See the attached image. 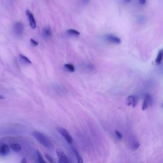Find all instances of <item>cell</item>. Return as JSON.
<instances>
[{"mask_svg":"<svg viewBox=\"0 0 163 163\" xmlns=\"http://www.w3.org/2000/svg\"><path fill=\"white\" fill-rule=\"evenodd\" d=\"M105 40L106 42H107L112 44H115L119 45L121 43V40L119 37L115 36L114 34H108L105 36Z\"/></svg>","mask_w":163,"mask_h":163,"instance_id":"4","label":"cell"},{"mask_svg":"<svg viewBox=\"0 0 163 163\" xmlns=\"http://www.w3.org/2000/svg\"><path fill=\"white\" fill-rule=\"evenodd\" d=\"M123 1L126 3H129L131 1V0H123Z\"/></svg>","mask_w":163,"mask_h":163,"instance_id":"25","label":"cell"},{"mask_svg":"<svg viewBox=\"0 0 163 163\" xmlns=\"http://www.w3.org/2000/svg\"><path fill=\"white\" fill-rule=\"evenodd\" d=\"M115 136H116V137H117V139H119V140H121L122 139V134L120 132L118 131H115Z\"/></svg>","mask_w":163,"mask_h":163,"instance_id":"20","label":"cell"},{"mask_svg":"<svg viewBox=\"0 0 163 163\" xmlns=\"http://www.w3.org/2000/svg\"><path fill=\"white\" fill-rule=\"evenodd\" d=\"M64 68L66 70H67L68 72H74L75 71V66H73V65L71 63H68V64H64Z\"/></svg>","mask_w":163,"mask_h":163,"instance_id":"13","label":"cell"},{"mask_svg":"<svg viewBox=\"0 0 163 163\" xmlns=\"http://www.w3.org/2000/svg\"><path fill=\"white\" fill-rule=\"evenodd\" d=\"M75 152V154L76 156V157H77V163H83V159L82 158V157L80 156V155L79 154V153H78V152H77L76 150H74Z\"/></svg>","mask_w":163,"mask_h":163,"instance_id":"18","label":"cell"},{"mask_svg":"<svg viewBox=\"0 0 163 163\" xmlns=\"http://www.w3.org/2000/svg\"><path fill=\"white\" fill-rule=\"evenodd\" d=\"M30 43H31V45L32 46H34V47H36V46L38 45V42H36V41L34 40L33 38H31L30 40Z\"/></svg>","mask_w":163,"mask_h":163,"instance_id":"21","label":"cell"},{"mask_svg":"<svg viewBox=\"0 0 163 163\" xmlns=\"http://www.w3.org/2000/svg\"><path fill=\"white\" fill-rule=\"evenodd\" d=\"M19 58H20L21 61L23 62H24V63L31 64V61H30V59H29L28 58H27V57L24 55H23V54H20Z\"/></svg>","mask_w":163,"mask_h":163,"instance_id":"15","label":"cell"},{"mask_svg":"<svg viewBox=\"0 0 163 163\" xmlns=\"http://www.w3.org/2000/svg\"><path fill=\"white\" fill-rule=\"evenodd\" d=\"M37 156H38V161L39 163H47L45 161L44 159H43L42 155L41 154V153L38 150L37 151Z\"/></svg>","mask_w":163,"mask_h":163,"instance_id":"17","label":"cell"},{"mask_svg":"<svg viewBox=\"0 0 163 163\" xmlns=\"http://www.w3.org/2000/svg\"><path fill=\"white\" fill-rule=\"evenodd\" d=\"M138 103L137 97L135 96H129L127 98V104L129 106H132L133 107H135L136 106Z\"/></svg>","mask_w":163,"mask_h":163,"instance_id":"10","label":"cell"},{"mask_svg":"<svg viewBox=\"0 0 163 163\" xmlns=\"http://www.w3.org/2000/svg\"><path fill=\"white\" fill-rule=\"evenodd\" d=\"M56 129L59 134H60L64 138V139L68 143L72 144L73 143V138L71 136V135L70 134V133L66 129H65L64 128H62V127H56Z\"/></svg>","mask_w":163,"mask_h":163,"instance_id":"2","label":"cell"},{"mask_svg":"<svg viewBox=\"0 0 163 163\" xmlns=\"http://www.w3.org/2000/svg\"><path fill=\"white\" fill-rule=\"evenodd\" d=\"M89 1H90V0H81V1H82V3L83 4L87 3H89Z\"/></svg>","mask_w":163,"mask_h":163,"instance_id":"23","label":"cell"},{"mask_svg":"<svg viewBox=\"0 0 163 163\" xmlns=\"http://www.w3.org/2000/svg\"><path fill=\"white\" fill-rule=\"evenodd\" d=\"M45 156L46 158H47V159L48 161V162H49L50 163H54V159L50 155H48V154H45Z\"/></svg>","mask_w":163,"mask_h":163,"instance_id":"19","label":"cell"},{"mask_svg":"<svg viewBox=\"0 0 163 163\" xmlns=\"http://www.w3.org/2000/svg\"><path fill=\"white\" fill-rule=\"evenodd\" d=\"M10 148L7 144H1L0 145V156H5L10 153Z\"/></svg>","mask_w":163,"mask_h":163,"instance_id":"9","label":"cell"},{"mask_svg":"<svg viewBox=\"0 0 163 163\" xmlns=\"http://www.w3.org/2000/svg\"><path fill=\"white\" fill-rule=\"evenodd\" d=\"M21 163H27V161H26V159H25V158H23V159H22Z\"/></svg>","mask_w":163,"mask_h":163,"instance_id":"24","label":"cell"},{"mask_svg":"<svg viewBox=\"0 0 163 163\" xmlns=\"http://www.w3.org/2000/svg\"><path fill=\"white\" fill-rule=\"evenodd\" d=\"M83 68L85 70H87L88 72H93L95 69V67L93 64L91 63H87L83 64Z\"/></svg>","mask_w":163,"mask_h":163,"instance_id":"14","label":"cell"},{"mask_svg":"<svg viewBox=\"0 0 163 163\" xmlns=\"http://www.w3.org/2000/svg\"><path fill=\"white\" fill-rule=\"evenodd\" d=\"M68 34H69L70 35H72V36H79L80 35V32H78V31L75 30V29H70L67 31Z\"/></svg>","mask_w":163,"mask_h":163,"instance_id":"16","label":"cell"},{"mask_svg":"<svg viewBox=\"0 0 163 163\" xmlns=\"http://www.w3.org/2000/svg\"><path fill=\"white\" fill-rule=\"evenodd\" d=\"M10 148L12 149V150H13L15 153H19L21 151L22 147L20 144L19 143H12L10 144Z\"/></svg>","mask_w":163,"mask_h":163,"instance_id":"11","label":"cell"},{"mask_svg":"<svg viewBox=\"0 0 163 163\" xmlns=\"http://www.w3.org/2000/svg\"><path fill=\"white\" fill-rule=\"evenodd\" d=\"M24 27L23 23L20 22H16L14 23L13 26V33L17 36H20L24 32Z\"/></svg>","mask_w":163,"mask_h":163,"instance_id":"3","label":"cell"},{"mask_svg":"<svg viewBox=\"0 0 163 163\" xmlns=\"http://www.w3.org/2000/svg\"><path fill=\"white\" fill-rule=\"evenodd\" d=\"M138 2L140 3V5H144L146 3V0H138Z\"/></svg>","mask_w":163,"mask_h":163,"instance_id":"22","label":"cell"},{"mask_svg":"<svg viewBox=\"0 0 163 163\" xmlns=\"http://www.w3.org/2000/svg\"><path fill=\"white\" fill-rule=\"evenodd\" d=\"M163 60V48L161 49L159 51L158 54H157L156 59V64H159L161 63V62Z\"/></svg>","mask_w":163,"mask_h":163,"instance_id":"12","label":"cell"},{"mask_svg":"<svg viewBox=\"0 0 163 163\" xmlns=\"http://www.w3.org/2000/svg\"><path fill=\"white\" fill-rule=\"evenodd\" d=\"M52 30L50 26H46L43 29L42 36L45 39H48L52 36Z\"/></svg>","mask_w":163,"mask_h":163,"instance_id":"8","label":"cell"},{"mask_svg":"<svg viewBox=\"0 0 163 163\" xmlns=\"http://www.w3.org/2000/svg\"><path fill=\"white\" fill-rule=\"evenodd\" d=\"M32 135L33 136L35 139H36L41 145L45 146V148L48 149H50L52 148V144L51 141L45 135L38 131H33L32 133Z\"/></svg>","mask_w":163,"mask_h":163,"instance_id":"1","label":"cell"},{"mask_svg":"<svg viewBox=\"0 0 163 163\" xmlns=\"http://www.w3.org/2000/svg\"><path fill=\"white\" fill-rule=\"evenodd\" d=\"M152 102V98L150 94H146L145 97H144L143 102L142 104V109L146 110L149 107V106H150Z\"/></svg>","mask_w":163,"mask_h":163,"instance_id":"7","label":"cell"},{"mask_svg":"<svg viewBox=\"0 0 163 163\" xmlns=\"http://www.w3.org/2000/svg\"><path fill=\"white\" fill-rule=\"evenodd\" d=\"M56 154L59 159V163H70L66 154H64L61 149H57Z\"/></svg>","mask_w":163,"mask_h":163,"instance_id":"5","label":"cell"},{"mask_svg":"<svg viewBox=\"0 0 163 163\" xmlns=\"http://www.w3.org/2000/svg\"><path fill=\"white\" fill-rule=\"evenodd\" d=\"M26 13L27 17H28V19H29V24H30V26L31 27V28L35 29L36 27V20H35L34 15H32V13L29 10H27Z\"/></svg>","mask_w":163,"mask_h":163,"instance_id":"6","label":"cell"}]
</instances>
